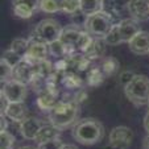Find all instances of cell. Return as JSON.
Returning <instances> with one entry per match:
<instances>
[{
	"label": "cell",
	"instance_id": "cell-2",
	"mask_svg": "<svg viewBox=\"0 0 149 149\" xmlns=\"http://www.w3.org/2000/svg\"><path fill=\"white\" fill-rule=\"evenodd\" d=\"M74 140L82 145H94L104 136V127L99 120L93 118L79 120L71 130Z\"/></svg>",
	"mask_w": 149,
	"mask_h": 149
},
{
	"label": "cell",
	"instance_id": "cell-26",
	"mask_svg": "<svg viewBox=\"0 0 149 149\" xmlns=\"http://www.w3.org/2000/svg\"><path fill=\"white\" fill-rule=\"evenodd\" d=\"M0 77H1V83L12 81V78H13V68L3 58L0 59Z\"/></svg>",
	"mask_w": 149,
	"mask_h": 149
},
{
	"label": "cell",
	"instance_id": "cell-21",
	"mask_svg": "<svg viewBox=\"0 0 149 149\" xmlns=\"http://www.w3.org/2000/svg\"><path fill=\"white\" fill-rule=\"evenodd\" d=\"M99 68H100L102 73L104 74V77L107 78V77L116 74V71L119 70V61L115 57H104V58H102Z\"/></svg>",
	"mask_w": 149,
	"mask_h": 149
},
{
	"label": "cell",
	"instance_id": "cell-33",
	"mask_svg": "<svg viewBox=\"0 0 149 149\" xmlns=\"http://www.w3.org/2000/svg\"><path fill=\"white\" fill-rule=\"evenodd\" d=\"M144 128H145V131L149 135V111L145 113V116H144Z\"/></svg>",
	"mask_w": 149,
	"mask_h": 149
},
{
	"label": "cell",
	"instance_id": "cell-9",
	"mask_svg": "<svg viewBox=\"0 0 149 149\" xmlns=\"http://www.w3.org/2000/svg\"><path fill=\"white\" fill-rule=\"evenodd\" d=\"M50 54L49 50V44L37 37L36 34L28 40V52H26V57L36 62L45 61L48 59V56Z\"/></svg>",
	"mask_w": 149,
	"mask_h": 149
},
{
	"label": "cell",
	"instance_id": "cell-27",
	"mask_svg": "<svg viewBox=\"0 0 149 149\" xmlns=\"http://www.w3.org/2000/svg\"><path fill=\"white\" fill-rule=\"evenodd\" d=\"M15 144V137L8 131L0 132V149H12Z\"/></svg>",
	"mask_w": 149,
	"mask_h": 149
},
{
	"label": "cell",
	"instance_id": "cell-25",
	"mask_svg": "<svg viewBox=\"0 0 149 149\" xmlns=\"http://www.w3.org/2000/svg\"><path fill=\"white\" fill-rule=\"evenodd\" d=\"M11 49L13 53H16L20 57H26V52H28V40L24 38H15L11 44Z\"/></svg>",
	"mask_w": 149,
	"mask_h": 149
},
{
	"label": "cell",
	"instance_id": "cell-16",
	"mask_svg": "<svg viewBox=\"0 0 149 149\" xmlns=\"http://www.w3.org/2000/svg\"><path fill=\"white\" fill-rule=\"evenodd\" d=\"M106 41L104 38H93L91 44L88 45V48L83 52V54L87 57L90 61H95V59L104 58L106 54Z\"/></svg>",
	"mask_w": 149,
	"mask_h": 149
},
{
	"label": "cell",
	"instance_id": "cell-22",
	"mask_svg": "<svg viewBox=\"0 0 149 149\" xmlns=\"http://www.w3.org/2000/svg\"><path fill=\"white\" fill-rule=\"evenodd\" d=\"M104 74L102 73L100 68L99 66H91L90 70L86 73V83L91 87H95V86H99L102 82L104 81Z\"/></svg>",
	"mask_w": 149,
	"mask_h": 149
},
{
	"label": "cell",
	"instance_id": "cell-32",
	"mask_svg": "<svg viewBox=\"0 0 149 149\" xmlns=\"http://www.w3.org/2000/svg\"><path fill=\"white\" fill-rule=\"evenodd\" d=\"M136 74H133L132 71H130V70H125V71H123V73H120V77H119V82H120L121 84H123L124 87H125L127 84L130 83L131 81L133 79V77H135Z\"/></svg>",
	"mask_w": 149,
	"mask_h": 149
},
{
	"label": "cell",
	"instance_id": "cell-20",
	"mask_svg": "<svg viewBox=\"0 0 149 149\" xmlns=\"http://www.w3.org/2000/svg\"><path fill=\"white\" fill-rule=\"evenodd\" d=\"M49 50H50V54L53 57H56L57 59H62V58H66V57L71 56L74 54V52L69 48L68 45H65L61 40L58 41H54L52 44H49Z\"/></svg>",
	"mask_w": 149,
	"mask_h": 149
},
{
	"label": "cell",
	"instance_id": "cell-24",
	"mask_svg": "<svg viewBox=\"0 0 149 149\" xmlns=\"http://www.w3.org/2000/svg\"><path fill=\"white\" fill-rule=\"evenodd\" d=\"M104 41H106L107 45H111V46H118L123 42L121 36H120V31H119V26H118V23L113 24V26L111 28V31L108 32V34L104 37Z\"/></svg>",
	"mask_w": 149,
	"mask_h": 149
},
{
	"label": "cell",
	"instance_id": "cell-19",
	"mask_svg": "<svg viewBox=\"0 0 149 149\" xmlns=\"http://www.w3.org/2000/svg\"><path fill=\"white\" fill-rule=\"evenodd\" d=\"M79 11L86 16H91L103 11V0H79Z\"/></svg>",
	"mask_w": 149,
	"mask_h": 149
},
{
	"label": "cell",
	"instance_id": "cell-18",
	"mask_svg": "<svg viewBox=\"0 0 149 149\" xmlns=\"http://www.w3.org/2000/svg\"><path fill=\"white\" fill-rule=\"evenodd\" d=\"M59 133H61V131H59L58 128H56L52 123L44 124V125L41 127L40 132L37 133L34 141H36L37 144H41V143H46V141L56 140V139H59Z\"/></svg>",
	"mask_w": 149,
	"mask_h": 149
},
{
	"label": "cell",
	"instance_id": "cell-15",
	"mask_svg": "<svg viewBox=\"0 0 149 149\" xmlns=\"http://www.w3.org/2000/svg\"><path fill=\"white\" fill-rule=\"evenodd\" d=\"M83 33V31H81V28L75 25H69V26H65L62 29V33H61V41L68 45L74 53H77V49H78V42L81 40V36Z\"/></svg>",
	"mask_w": 149,
	"mask_h": 149
},
{
	"label": "cell",
	"instance_id": "cell-28",
	"mask_svg": "<svg viewBox=\"0 0 149 149\" xmlns=\"http://www.w3.org/2000/svg\"><path fill=\"white\" fill-rule=\"evenodd\" d=\"M87 17L82 11H77L73 15H70V20H71V25H75L78 28H82L86 25V21H87Z\"/></svg>",
	"mask_w": 149,
	"mask_h": 149
},
{
	"label": "cell",
	"instance_id": "cell-14",
	"mask_svg": "<svg viewBox=\"0 0 149 149\" xmlns=\"http://www.w3.org/2000/svg\"><path fill=\"white\" fill-rule=\"evenodd\" d=\"M130 50L136 56L149 54V32L140 31L130 42H128Z\"/></svg>",
	"mask_w": 149,
	"mask_h": 149
},
{
	"label": "cell",
	"instance_id": "cell-12",
	"mask_svg": "<svg viewBox=\"0 0 149 149\" xmlns=\"http://www.w3.org/2000/svg\"><path fill=\"white\" fill-rule=\"evenodd\" d=\"M44 124H45L44 121H41L37 118H26L21 123H19V131L24 139L34 141L37 133L40 132V130H41V127Z\"/></svg>",
	"mask_w": 149,
	"mask_h": 149
},
{
	"label": "cell",
	"instance_id": "cell-13",
	"mask_svg": "<svg viewBox=\"0 0 149 149\" xmlns=\"http://www.w3.org/2000/svg\"><path fill=\"white\" fill-rule=\"evenodd\" d=\"M118 26L120 31V36L123 42H130L139 32L140 29V24L132 17H127V19H121L118 21Z\"/></svg>",
	"mask_w": 149,
	"mask_h": 149
},
{
	"label": "cell",
	"instance_id": "cell-29",
	"mask_svg": "<svg viewBox=\"0 0 149 149\" xmlns=\"http://www.w3.org/2000/svg\"><path fill=\"white\" fill-rule=\"evenodd\" d=\"M1 58H3L6 62H8V63L12 66V68H15V66H16L17 63H19V62L21 61V59H23V57L17 56V54H16V53H13V52L11 50V49H8V50H7L6 53L3 54V57H1Z\"/></svg>",
	"mask_w": 149,
	"mask_h": 149
},
{
	"label": "cell",
	"instance_id": "cell-3",
	"mask_svg": "<svg viewBox=\"0 0 149 149\" xmlns=\"http://www.w3.org/2000/svg\"><path fill=\"white\" fill-rule=\"evenodd\" d=\"M124 94L128 100L135 106H144L149 103V78L146 75L136 74L133 79L124 87Z\"/></svg>",
	"mask_w": 149,
	"mask_h": 149
},
{
	"label": "cell",
	"instance_id": "cell-11",
	"mask_svg": "<svg viewBox=\"0 0 149 149\" xmlns=\"http://www.w3.org/2000/svg\"><path fill=\"white\" fill-rule=\"evenodd\" d=\"M127 11L136 21L149 20V0H128Z\"/></svg>",
	"mask_w": 149,
	"mask_h": 149
},
{
	"label": "cell",
	"instance_id": "cell-34",
	"mask_svg": "<svg viewBox=\"0 0 149 149\" xmlns=\"http://www.w3.org/2000/svg\"><path fill=\"white\" fill-rule=\"evenodd\" d=\"M0 121H1V131H7V118L4 115H1Z\"/></svg>",
	"mask_w": 149,
	"mask_h": 149
},
{
	"label": "cell",
	"instance_id": "cell-30",
	"mask_svg": "<svg viewBox=\"0 0 149 149\" xmlns=\"http://www.w3.org/2000/svg\"><path fill=\"white\" fill-rule=\"evenodd\" d=\"M62 146H63V143H62L61 139H56V140L38 144L37 149H61Z\"/></svg>",
	"mask_w": 149,
	"mask_h": 149
},
{
	"label": "cell",
	"instance_id": "cell-17",
	"mask_svg": "<svg viewBox=\"0 0 149 149\" xmlns=\"http://www.w3.org/2000/svg\"><path fill=\"white\" fill-rule=\"evenodd\" d=\"M26 113H28L26 106L24 102H21V103H9L3 115L7 119H11L12 121L21 123L24 119H26Z\"/></svg>",
	"mask_w": 149,
	"mask_h": 149
},
{
	"label": "cell",
	"instance_id": "cell-4",
	"mask_svg": "<svg viewBox=\"0 0 149 149\" xmlns=\"http://www.w3.org/2000/svg\"><path fill=\"white\" fill-rule=\"evenodd\" d=\"M113 20L110 15L100 11L95 15H91L87 17L84 31L87 32L94 38H104L113 26Z\"/></svg>",
	"mask_w": 149,
	"mask_h": 149
},
{
	"label": "cell",
	"instance_id": "cell-1",
	"mask_svg": "<svg viewBox=\"0 0 149 149\" xmlns=\"http://www.w3.org/2000/svg\"><path fill=\"white\" fill-rule=\"evenodd\" d=\"M79 104L74 100L59 99V102L49 112V120L56 128L63 131L66 128L74 127L78 123Z\"/></svg>",
	"mask_w": 149,
	"mask_h": 149
},
{
	"label": "cell",
	"instance_id": "cell-23",
	"mask_svg": "<svg viewBox=\"0 0 149 149\" xmlns=\"http://www.w3.org/2000/svg\"><path fill=\"white\" fill-rule=\"evenodd\" d=\"M63 6H65V0H41L40 9L46 13H56L59 11L63 12Z\"/></svg>",
	"mask_w": 149,
	"mask_h": 149
},
{
	"label": "cell",
	"instance_id": "cell-35",
	"mask_svg": "<svg viewBox=\"0 0 149 149\" xmlns=\"http://www.w3.org/2000/svg\"><path fill=\"white\" fill-rule=\"evenodd\" d=\"M143 148H144V149H149V135L146 136L145 139H144V141H143Z\"/></svg>",
	"mask_w": 149,
	"mask_h": 149
},
{
	"label": "cell",
	"instance_id": "cell-38",
	"mask_svg": "<svg viewBox=\"0 0 149 149\" xmlns=\"http://www.w3.org/2000/svg\"><path fill=\"white\" fill-rule=\"evenodd\" d=\"M148 106H149V103H148Z\"/></svg>",
	"mask_w": 149,
	"mask_h": 149
},
{
	"label": "cell",
	"instance_id": "cell-31",
	"mask_svg": "<svg viewBox=\"0 0 149 149\" xmlns=\"http://www.w3.org/2000/svg\"><path fill=\"white\" fill-rule=\"evenodd\" d=\"M77 11H79V0H65V6H63L65 13L73 15Z\"/></svg>",
	"mask_w": 149,
	"mask_h": 149
},
{
	"label": "cell",
	"instance_id": "cell-8",
	"mask_svg": "<svg viewBox=\"0 0 149 149\" xmlns=\"http://www.w3.org/2000/svg\"><path fill=\"white\" fill-rule=\"evenodd\" d=\"M0 94H3L9 103H21L26 98V84L12 79L6 83H1Z\"/></svg>",
	"mask_w": 149,
	"mask_h": 149
},
{
	"label": "cell",
	"instance_id": "cell-7",
	"mask_svg": "<svg viewBox=\"0 0 149 149\" xmlns=\"http://www.w3.org/2000/svg\"><path fill=\"white\" fill-rule=\"evenodd\" d=\"M133 139V132L125 125H118L110 132V141L106 149H128Z\"/></svg>",
	"mask_w": 149,
	"mask_h": 149
},
{
	"label": "cell",
	"instance_id": "cell-6",
	"mask_svg": "<svg viewBox=\"0 0 149 149\" xmlns=\"http://www.w3.org/2000/svg\"><path fill=\"white\" fill-rule=\"evenodd\" d=\"M36 77H37V62L28 58V57H24L13 68V78L12 79L20 82V83L31 84Z\"/></svg>",
	"mask_w": 149,
	"mask_h": 149
},
{
	"label": "cell",
	"instance_id": "cell-36",
	"mask_svg": "<svg viewBox=\"0 0 149 149\" xmlns=\"http://www.w3.org/2000/svg\"><path fill=\"white\" fill-rule=\"evenodd\" d=\"M61 149H78V148L75 145H73V144H63V146Z\"/></svg>",
	"mask_w": 149,
	"mask_h": 149
},
{
	"label": "cell",
	"instance_id": "cell-10",
	"mask_svg": "<svg viewBox=\"0 0 149 149\" xmlns=\"http://www.w3.org/2000/svg\"><path fill=\"white\" fill-rule=\"evenodd\" d=\"M15 16L20 19H29L33 13L40 9L41 0H12Z\"/></svg>",
	"mask_w": 149,
	"mask_h": 149
},
{
	"label": "cell",
	"instance_id": "cell-5",
	"mask_svg": "<svg viewBox=\"0 0 149 149\" xmlns=\"http://www.w3.org/2000/svg\"><path fill=\"white\" fill-rule=\"evenodd\" d=\"M62 29L59 23L54 19H44L41 20L38 24L36 25L34 29V34L37 37H40L41 40H44L48 44H52L54 41H58L61 38Z\"/></svg>",
	"mask_w": 149,
	"mask_h": 149
},
{
	"label": "cell",
	"instance_id": "cell-37",
	"mask_svg": "<svg viewBox=\"0 0 149 149\" xmlns=\"http://www.w3.org/2000/svg\"><path fill=\"white\" fill-rule=\"evenodd\" d=\"M17 149H36V148H33V146H29V145H25V146H20V148H17Z\"/></svg>",
	"mask_w": 149,
	"mask_h": 149
}]
</instances>
